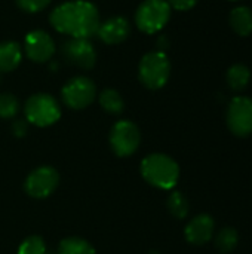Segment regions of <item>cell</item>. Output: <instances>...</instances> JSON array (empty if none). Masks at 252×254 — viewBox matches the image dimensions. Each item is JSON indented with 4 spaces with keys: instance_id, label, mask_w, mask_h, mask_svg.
<instances>
[{
    "instance_id": "obj_1",
    "label": "cell",
    "mask_w": 252,
    "mask_h": 254,
    "mask_svg": "<svg viewBox=\"0 0 252 254\" xmlns=\"http://www.w3.org/2000/svg\"><path fill=\"white\" fill-rule=\"evenodd\" d=\"M50 25L71 39H91L100 27V13L88 0H70L56 6L49 15Z\"/></svg>"
},
{
    "instance_id": "obj_2",
    "label": "cell",
    "mask_w": 252,
    "mask_h": 254,
    "mask_svg": "<svg viewBox=\"0 0 252 254\" xmlns=\"http://www.w3.org/2000/svg\"><path fill=\"white\" fill-rule=\"evenodd\" d=\"M143 179L153 188L171 190L180 179L178 164L165 153H151L146 156L140 165Z\"/></svg>"
},
{
    "instance_id": "obj_3",
    "label": "cell",
    "mask_w": 252,
    "mask_h": 254,
    "mask_svg": "<svg viewBox=\"0 0 252 254\" xmlns=\"http://www.w3.org/2000/svg\"><path fill=\"white\" fill-rule=\"evenodd\" d=\"M171 76V61L163 51L146 54L138 64V79L149 89L163 88Z\"/></svg>"
},
{
    "instance_id": "obj_4",
    "label": "cell",
    "mask_w": 252,
    "mask_h": 254,
    "mask_svg": "<svg viewBox=\"0 0 252 254\" xmlns=\"http://www.w3.org/2000/svg\"><path fill=\"white\" fill-rule=\"evenodd\" d=\"M24 113L28 124L45 128L53 125L61 118V107L52 95L39 92L25 101Z\"/></svg>"
},
{
    "instance_id": "obj_5",
    "label": "cell",
    "mask_w": 252,
    "mask_h": 254,
    "mask_svg": "<svg viewBox=\"0 0 252 254\" xmlns=\"http://www.w3.org/2000/svg\"><path fill=\"white\" fill-rule=\"evenodd\" d=\"M171 12L166 0H144L135 12V25L146 34L159 33L169 22Z\"/></svg>"
},
{
    "instance_id": "obj_6",
    "label": "cell",
    "mask_w": 252,
    "mask_h": 254,
    "mask_svg": "<svg viewBox=\"0 0 252 254\" xmlns=\"http://www.w3.org/2000/svg\"><path fill=\"white\" fill-rule=\"evenodd\" d=\"M95 97H97V86L86 76L71 77L61 89L62 103L73 110L86 109L94 103Z\"/></svg>"
},
{
    "instance_id": "obj_7",
    "label": "cell",
    "mask_w": 252,
    "mask_h": 254,
    "mask_svg": "<svg viewBox=\"0 0 252 254\" xmlns=\"http://www.w3.org/2000/svg\"><path fill=\"white\" fill-rule=\"evenodd\" d=\"M111 150L120 156L126 158L134 155L141 143L140 128L132 121H119L113 125L108 137Z\"/></svg>"
},
{
    "instance_id": "obj_8",
    "label": "cell",
    "mask_w": 252,
    "mask_h": 254,
    "mask_svg": "<svg viewBox=\"0 0 252 254\" xmlns=\"http://www.w3.org/2000/svg\"><path fill=\"white\" fill-rule=\"evenodd\" d=\"M59 185V174L53 167L42 165L34 168L25 179L24 189L34 199L49 198Z\"/></svg>"
},
{
    "instance_id": "obj_9",
    "label": "cell",
    "mask_w": 252,
    "mask_h": 254,
    "mask_svg": "<svg viewBox=\"0 0 252 254\" xmlns=\"http://www.w3.org/2000/svg\"><path fill=\"white\" fill-rule=\"evenodd\" d=\"M227 127L236 137H248L252 134V98L235 97L226 113Z\"/></svg>"
},
{
    "instance_id": "obj_10",
    "label": "cell",
    "mask_w": 252,
    "mask_h": 254,
    "mask_svg": "<svg viewBox=\"0 0 252 254\" xmlns=\"http://www.w3.org/2000/svg\"><path fill=\"white\" fill-rule=\"evenodd\" d=\"M64 60L82 70H91L97 63V51L89 39H70L62 45Z\"/></svg>"
},
{
    "instance_id": "obj_11",
    "label": "cell",
    "mask_w": 252,
    "mask_h": 254,
    "mask_svg": "<svg viewBox=\"0 0 252 254\" xmlns=\"http://www.w3.org/2000/svg\"><path fill=\"white\" fill-rule=\"evenodd\" d=\"M55 42L49 33L43 30H33L24 39V52L33 63H46L55 54Z\"/></svg>"
},
{
    "instance_id": "obj_12",
    "label": "cell",
    "mask_w": 252,
    "mask_h": 254,
    "mask_svg": "<svg viewBox=\"0 0 252 254\" xmlns=\"http://www.w3.org/2000/svg\"><path fill=\"white\" fill-rule=\"evenodd\" d=\"M131 34V22L125 16H111L100 22L97 34L105 45H117L125 42Z\"/></svg>"
},
{
    "instance_id": "obj_13",
    "label": "cell",
    "mask_w": 252,
    "mask_h": 254,
    "mask_svg": "<svg viewBox=\"0 0 252 254\" xmlns=\"http://www.w3.org/2000/svg\"><path fill=\"white\" fill-rule=\"evenodd\" d=\"M214 219L209 214H199L187 223L184 229V237L193 246H203L211 241V238L214 237Z\"/></svg>"
},
{
    "instance_id": "obj_14",
    "label": "cell",
    "mask_w": 252,
    "mask_h": 254,
    "mask_svg": "<svg viewBox=\"0 0 252 254\" xmlns=\"http://www.w3.org/2000/svg\"><path fill=\"white\" fill-rule=\"evenodd\" d=\"M22 48L16 42H1L0 43V73L13 71L22 60Z\"/></svg>"
},
{
    "instance_id": "obj_15",
    "label": "cell",
    "mask_w": 252,
    "mask_h": 254,
    "mask_svg": "<svg viewBox=\"0 0 252 254\" xmlns=\"http://www.w3.org/2000/svg\"><path fill=\"white\" fill-rule=\"evenodd\" d=\"M229 22L232 30L245 37L250 36L252 33V10L248 6H238L235 9H232L230 15H229Z\"/></svg>"
},
{
    "instance_id": "obj_16",
    "label": "cell",
    "mask_w": 252,
    "mask_h": 254,
    "mask_svg": "<svg viewBox=\"0 0 252 254\" xmlns=\"http://www.w3.org/2000/svg\"><path fill=\"white\" fill-rule=\"evenodd\" d=\"M226 80L232 91L241 92L248 86L251 80V70L245 64H233L227 70Z\"/></svg>"
},
{
    "instance_id": "obj_17",
    "label": "cell",
    "mask_w": 252,
    "mask_h": 254,
    "mask_svg": "<svg viewBox=\"0 0 252 254\" xmlns=\"http://www.w3.org/2000/svg\"><path fill=\"white\" fill-rule=\"evenodd\" d=\"M98 101H100V106L102 107V110L110 115H120L125 109V101H123L120 92L116 89H111V88L104 89L100 94Z\"/></svg>"
},
{
    "instance_id": "obj_18",
    "label": "cell",
    "mask_w": 252,
    "mask_h": 254,
    "mask_svg": "<svg viewBox=\"0 0 252 254\" xmlns=\"http://www.w3.org/2000/svg\"><path fill=\"white\" fill-rule=\"evenodd\" d=\"M56 254H97V252L86 240L79 237H68L59 243Z\"/></svg>"
},
{
    "instance_id": "obj_19",
    "label": "cell",
    "mask_w": 252,
    "mask_h": 254,
    "mask_svg": "<svg viewBox=\"0 0 252 254\" xmlns=\"http://www.w3.org/2000/svg\"><path fill=\"white\" fill-rule=\"evenodd\" d=\"M239 235L235 228H224L215 237V247L223 254L230 253L238 247Z\"/></svg>"
},
{
    "instance_id": "obj_20",
    "label": "cell",
    "mask_w": 252,
    "mask_h": 254,
    "mask_svg": "<svg viewBox=\"0 0 252 254\" xmlns=\"http://www.w3.org/2000/svg\"><path fill=\"white\" fill-rule=\"evenodd\" d=\"M168 210L175 219H186L189 214V201L181 192H172L168 198Z\"/></svg>"
},
{
    "instance_id": "obj_21",
    "label": "cell",
    "mask_w": 252,
    "mask_h": 254,
    "mask_svg": "<svg viewBox=\"0 0 252 254\" xmlns=\"http://www.w3.org/2000/svg\"><path fill=\"white\" fill-rule=\"evenodd\" d=\"M19 112V101L13 94H0V119H12Z\"/></svg>"
},
{
    "instance_id": "obj_22",
    "label": "cell",
    "mask_w": 252,
    "mask_h": 254,
    "mask_svg": "<svg viewBox=\"0 0 252 254\" xmlns=\"http://www.w3.org/2000/svg\"><path fill=\"white\" fill-rule=\"evenodd\" d=\"M16 254H46V244L42 237L31 235L21 243Z\"/></svg>"
},
{
    "instance_id": "obj_23",
    "label": "cell",
    "mask_w": 252,
    "mask_h": 254,
    "mask_svg": "<svg viewBox=\"0 0 252 254\" xmlns=\"http://www.w3.org/2000/svg\"><path fill=\"white\" fill-rule=\"evenodd\" d=\"M18 7L27 13H37L49 6L52 0H15Z\"/></svg>"
},
{
    "instance_id": "obj_24",
    "label": "cell",
    "mask_w": 252,
    "mask_h": 254,
    "mask_svg": "<svg viewBox=\"0 0 252 254\" xmlns=\"http://www.w3.org/2000/svg\"><path fill=\"white\" fill-rule=\"evenodd\" d=\"M168 4L171 6V9H175V10H181V12H186V10H190L193 9L199 0H166Z\"/></svg>"
},
{
    "instance_id": "obj_25",
    "label": "cell",
    "mask_w": 252,
    "mask_h": 254,
    "mask_svg": "<svg viewBox=\"0 0 252 254\" xmlns=\"http://www.w3.org/2000/svg\"><path fill=\"white\" fill-rule=\"evenodd\" d=\"M27 122L25 121H16L13 122L12 125V132L16 135V137H24L27 134Z\"/></svg>"
},
{
    "instance_id": "obj_26",
    "label": "cell",
    "mask_w": 252,
    "mask_h": 254,
    "mask_svg": "<svg viewBox=\"0 0 252 254\" xmlns=\"http://www.w3.org/2000/svg\"><path fill=\"white\" fill-rule=\"evenodd\" d=\"M149 254H160V253H159V252H150Z\"/></svg>"
},
{
    "instance_id": "obj_27",
    "label": "cell",
    "mask_w": 252,
    "mask_h": 254,
    "mask_svg": "<svg viewBox=\"0 0 252 254\" xmlns=\"http://www.w3.org/2000/svg\"><path fill=\"white\" fill-rule=\"evenodd\" d=\"M46 254H55V253H48V252H46Z\"/></svg>"
},
{
    "instance_id": "obj_28",
    "label": "cell",
    "mask_w": 252,
    "mask_h": 254,
    "mask_svg": "<svg viewBox=\"0 0 252 254\" xmlns=\"http://www.w3.org/2000/svg\"><path fill=\"white\" fill-rule=\"evenodd\" d=\"M232 1H238V0H232Z\"/></svg>"
}]
</instances>
